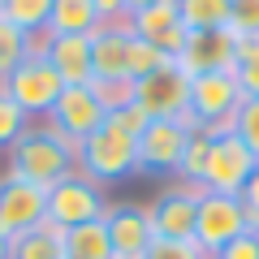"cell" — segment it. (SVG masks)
Here are the masks:
<instances>
[{
  "mask_svg": "<svg viewBox=\"0 0 259 259\" xmlns=\"http://www.w3.org/2000/svg\"><path fill=\"white\" fill-rule=\"evenodd\" d=\"M78 168V147L69 139H61L52 125H30L18 143L9 147V177L30 186H56L61 177H69Z\"/></svg>",
  "mask_w": 259,
  "mask_h": 259,
  "instance_id": "6da1fadb",
  "label": "cell"
},
{
  "mask_svg": "<svg viewBox=\"0 0 259 259\" xmlns=\"http://www.w3.org/2000/svg\"><path fill=\"white\" fill-rule=\"evenodd\" d=\"M78 173H87L91 182H125L139 173V139L117 130L112 121H104L87 143H78Z\"/></svg>",
  "mask_w": 259,
  "mask_h": 259,
  "instance_id": "7a4b0ae2",
  "label": "cell"
},
{
  "mask_svg": "<svg viewBox=\"0 0 259 259\" xmlns=\"http://www.w3.org/2000/svg\"><path fill=\"white\" fill-rule=\"evenodd\" d=\"M104 212H108V199H104V186L91 182L87 173H69L61 177L56 186H48V221L56 225V229H78V225L87 221H104Z\"/></svg>",
  "mask_w": 259,
  "mask_h": 259,
  "instance_id": "3957f363",
  "label": "cell"
},
{
  "mask_svg": "<svg viewBox=\"0 0 259 259\" xmlns=\"http://www.w3.org/2000/svg\"><path fill=\"white\" fill-rule=\"evenodd\" d=\"M0 87L9 91V100L18 104L26 117H48V112H52V104L61 100V91H65L61 74L48 65L44 48H35V52H30V56H26V61H22Z\"/></svg>",
  "mask_w": 259,
  "mask_h": 259,
  "instance_id": "277c9868",
  "label": "cell"
},
{
  "mask_svg": "<svg viewBox=\"0 0 259 259\" xmlns=\"http://www.w3.org/2000/svg\"><path fill=\"white\" fill-rule=\"evenodd\" d=\"M190 117H156L139 134V173L143 177H177L182 151L190 143Z\"/></svg>",
  "mask_w": 259,
  "mask_h": 259,
  "instance_id": "5b68a950",
  "label": "cell"
},
{
  "mask_svg": "<svg viewBox=\"0 0 259 259\" xmlns=\"http://www.w3.org/2000/svg\"><path fill=\"white\" fill-rule=\"evenodd\" d=\"M242 100L246 95H242L233 69L229 74H199V78H190V108H186V117H190V125H203V130H229Z\"/></svg>",
  "mask_w": 259,
  "mask_h": 259,
  "instance_id": "8992f818",
  "label": "cell"
},
{
  "mask_svg": "<svg viewBox=\"0 0 259 259\" xmlns=\"http://www.w3.org/2000/svg\"><path fill=\"white\" fill-rule=\"evenodd\" d=\"M238 233H246V207L238 194H216L199 186V216H194V242L216 255L221 246H229Z\"/></svg>",
  "mask_w": 259,
  "mask_h": 259,
  "instance_id": "52a82bcc",
  "label": "cell"
},
{
  "mask_svg": "<svg viewBox=\"0 0 259 259\" xmlns=\"http://www.w3.org/2000/svg\"><path fill=\"white\" fill-rule=\"evenodd\" d=\"M255 168H259V160L246 151V143H242L233 130H216L212 151H207V168H203V190L242 194V186L250 182Z\"/></svg>",
  "mask_w": 259,
  "mask_h": 259,
  "instance_id": "ba28073f",
  "label": "cell"
},
{
  "mask_svg": "<svg viewBox=\"0 0 259 259\" xmlns=\"http://www.w3.org/2000/svg\"><path fill=\"white\" fill-rule=\"evenodd\" d=\"M134 104L151 121L156 117H186V108H190V74L177 61H168L156 74L134 78Z\"/></svg>",
  "mask_w": 259,
  "mask_h": 259,
  "instance_id": "9c48e42d",
  "label": "cell"
},
{
  "mask_svg": "<svg viewBox=\"0 0 259 259\" xmlns=\"http://www.w3.org/2000/svg\"><path fill=\"white\" fill-rule=\"evenodd\" d=\"M44 121L61 134V139H69V143L78 147V143H87L95 130L108 121V112H104V104L95 100L91 87H65L61 100L52 104V112H48Z\"/></svg>",
  "mask_w": 259,
  "mask_h": 259,
  "instance_id": "30bf717a",
  "label": "cell"
},
{
  "mask_svg": "<svg viewBox=\"0 0 259 259\" xmlns=\"http://www.w3.org/2000/svg\"><path fill=\"white\" fill-rule=\"evenodd\" d=\"M48 190L44 186H30V182H18V177H0V233L5 238H22L30 233L35 225L48 221Z\"/></svg>",
  "mask_w": 259,
  "mask_h": 259,
  "instance_id": "8fae6325",
  "label": "cell"
},
{
  "mask_svg": "<svg viewBox=\"0 0 259 259\" xmlns=\"http://www.w3.org/2000/svg\"><path fill=\"white\" fill-rule=\"evenodd\" d=\"M151 233L168 242H194V216H199V186H168L147 207Z\"/></svg>",
  "mask_w": 259,
  "mask_h": 259,
  "instance_id": "7c38bea8",
  "label": "cell"
},
{
  "mask_svg": "<svg viewBox=\"0 0 259 259\" xmlns=\"http://www.w3.org/2000/svg\"><path fill=\"white\" fill-rule=\"evenodd\" d=\"M233 48H238V35H233L229 26L225 30H190L182 44V52H177V65H182L190 78L199 74H229L233 65Z\"/></svg>",
  "mask_w": 259,
  "mask_h": 259,
  "instance_id": "4fadbf2b",
  "label": "cell"
},
{
  "mask_svg": "<svg viewBox=\"0 0 259 259\" xmlns=\"http://www.w3.org/2000/svg\"><path fill=\"white\" fill-rule=\"evenodd\" d=\"M125 26H130V35H134V39H143V44L168 52L173 61H177V52H182L186 35H190V30H186V22H182L177 0H160V5H147V9L130 13Z\"/></svg>",
  "mask_w": 259,
  "mask_h": 259,
  "instance_id": "5bb4252c",
  "label": "cell"
},
{
  "mask_svg": "<svg viewBox=\"0 0 259 259\" xmlns=\"http://www.w3.org/2000/svg\"><path fill=\"white\" fill-rule=\"evenodd\" d=\"M104 229H108V238H112V255L117 259H143L147 246L156 242L151 216H147V207H139V203H108Z\"/></svg>",
  "mask_w": 259,
  "mask_h": 259,
  "instance_id": "9a60e30c",
  "label": "cell"
},
{
  "mask_svg": "<svg viewBox=\"0 0 259 259\" xmlns=\"http://www.w3.org/2000/svg\"><path fill=\"white\" fill-rule=\"evenodd\" d=\"M44 56L61 74L65 87H91L95 82V65H91V39L87 35H48Z\"/></svg>",
  "mask_w": 259,
  "mask_h": 259,
  "instance_id": "2e32d148",
  "label": "cell"
},
{
  "mask_svg": "<svg viewBox=\"0 0 259 259\" xmlns=\"http://www.w3.org/2000/svg\"><path fill=\"white\" fill-rule=\"evenodd\" d=\"M130 26L125 22H104L91 35V65L95 78H130Z\"/></svg>",
  "mask_w": 259,
  "mask_h": 259,
  "instance_id": "e0dca14e",
  "label": "cell"
},
{
  "mask_svg": "<svg viewBox=\"0 0 259 259\" xmlns=\"http://www.w3.org/2000/svg\"><path fill=\"white\" fill-rule=\"evenodd\" d=\"M104 26L95 0H52V13H48V35H87Z\"/></svg>",
  "mask_w": 259,
  "mask_h": 259,
  "instance_id": "ac0fdd59",
  "label": "cell"
},
{
  "mask_svg": "<svg viewBox=\"0 0 259 259\" xmlns=\"http://www.w3.org/2000/svg\"><path fill=\"white\" fill-rule=\"evenodd\" d=\"M65 259H117L104 221H87L78 229H65Z\"/></svg>",
  "mask_w": 259,
  "mask_h": 259,
  "instance_id": "d6986e66",
  "label": "cell"
},
{
  "mask_svg": "<svg viewBox=\"0 0 259 259\" xmlns=\"http://www.w3.org/2000/svg\"><path fill=\"white\" fill-rule=\"evenodd\" d=\"M9 259H65V229H56L52 221L35 225L30 233L13 238V255Z\"/></svg>",
  "mask_w": 259,
  "mask_h": 259,
  "instance_id": "ffe728a7",
  "label": "cell"
},
{
  "mask_svg": "<svg viewBox=\"0 0 259 259\" xmlns=\"http://www.w3.org/2000/svg\"><path fill=\"white\" fill-rule=\"evenodd\" d=\"M186 30H225L233 22V0H177Z\"/></svg>",
  "mask_w": 259,
  "mask_h": 259,
  "instance_id": "44dd1931",
  "label": "cell"
},
{
  "mask_svg": "<svg viewBox=\"0 0 259 259\" xmlns=\"http://www.w3.org/2000/svg\"><path fill=\"white\" fill-rule=\"evenodd\" d=\"M212 139H216V130H203V125L190 130V143H186V151H182V168H177L182 186H203V168H207Z\"/></svg>",
  "mask_w": 259,
  "mask_h": 259,
  "instance_id": "7402d4cb",
  "label": "cell"
},
{
  "mask_svg": "<svg viewBox=\"0 0 259 259\" xmlns=\"http://www.w3.org/2000/svg\"><path fill=\"white\" fill-rule=\"evenodd\" d=\"M48 13H52V0H5L0 18L13 22L18 30H26V35L35 39L39 30H48Z\"/></svg>",
  "mask_w": 259,
  "mask_h": 259,
  "instance_id": "603a6c76",
  "label": "cell"
},
{
  "mask_svg": "<svg viewBox=\"0 0 259 259\" xmlns=\"http://www.w3.org/2000/svg\"><path fill=\"white\" fill-rule=\"evenodd\" d=\"M30 52H35V39H30L26 30H18L13 22L0 18V82H5V78H9Z\"/></svg>",
  "mask_w": 259,
  "mask_h": 259,
  "instance_id": "cb8c5ba5",
  "label": "cell"
},
{
  "mask_svg": "<svg viewBox=\"0 0 259 259\" xmlns=\"http://www.w3.org/2000/svg\"><path fill=\"white\" fill-rule=\"evenodd\" d=\"M26 130H30V117L9 100V91L0 87V147H13Z\"/></svg>",
  "mask_w": 259,
  "mask_h": 259,
  "instance_id": "d4e9b609",
  "label": "cell"
},
{
  "mask_svg": "<svg viewBox=\"0 0 259 259\" xmlns=\"http://www.w3.org/2000/svg\"><path fill=\"white\" fill-rule=\"evenodd\" d=\"M91 91L104 104V112H117L125 104H134V78H95Z\"/></svg>",
  "mask_w": 259,
  "mask_h": 259,
  "instance_id": "484cf974",
  "label": "cell"
},
{
  "mask_svg": "<svg viewBox=\"0 0 259 259\" xmlns=\"http://www.w3.org/2000/svg\"><path fill=\"white\" fill-rule=\"evenodd\" d=\"M229 130L238 134L242 143H246V151L259 160V100H242V108L233 112Z\"/></svg>",
  "mask_w": 259,
  "mask_h": 259,
  "instance_id": "4316f807",
  "label": "cell"
},
{
  "mask_svg": "<svg viewBox=\"0 0 259 259\" xmlns=\"http://www.w3.org/2000/svg\"><path fill=\"white\" fill-rule=\"evenodd\" d=\"M168 61H173L168 52L143 44V39H130V78H147V74H156L160 65H168Z\"/></svg>",
  "mask_w": 259,
  "mask_h": 259,
  "instance_id": "83f0119b",
  "label": "cell"
},
{
  "mask_svg": "<svg viewBox=\"0 0 259 259\" xmlns=\"http://www.w3.org/2000/svg\"><path fill=\"white\" fill-rule=\"evenodd\" d=\"M143 259H212L199 242H168V238H156L147 246V255Z\"/></svg>",
  "mask_w": 259,
  "mask_h": 259,
  "instance_id": "f1b7e54d",
  "label": "cell"
},
{
  "mask_svg": "<svg viewBox=\"0 0 259 259\" xmlns=\"http://www.w3.org/2000/svg\"><path fill=\"white\" fill-rule=\"evenodd\" d=\"M233 35H259V0H233Z\"/></svg>",
  "mask_w": 259,
  "mask_h": 259,
  "instance_id": "f546056e",
  "label": "cell"
},
{
  "mask_svg": "<svg viewBox=\"0 0 259 259\" xmlns=\"http://www.w3.org/2000/svg\"><path fill=\"white\" fill-rule=\"evenodd\" d=\"M108 121H112L117 130H125V134H134V139H139L143 130H147V121H151V117H147V112L139 108V104H125V108L108 112Z\"/></svg>",
  "mask_w": 259,
  "mask_h": 259,
  "instance_id": "4dcf8cb0",
  "label": "cell"
},
{
  "mask_svg": "<svg viewBox=\"0 0 259 259\" xmlns=\"http://www.w3.org/2000/svg\"><path fill=\"white\" fill-rule=\"evenodd\" d=\"M212 259H259V233H238V238L229 242V246H221Z\"/></svg>",
  "mask_w": 259,
  "mask_h": 259,
  "instance_id": "1f68e13d",
  "label": "cell"
},
{
  "mask_svg": "<svg viewBox=\"0 0 259 259\" xmlns=\"http://www.w3.org/2000/svg\"><path fill=\"white\" fill-rule=\"evenodd\" d=\"M238 199H242V207H246V229H250V233H259V168L250 173V182L242 186Z\"/></svg>",
  "mask_w": 259,
  "mask_h": 259,
  "instance_id": "d6a6232c",
  "label": "cell"
},
{
  "mask_svg": "<svg viewBox=\"0 0 259 259\" xmlns=\"http://www.w3.org/2000/svg\"><path fill=\"white\" fill-rule=\"evenodd\" d=\"M233 78H238V87H242V95H246V100H259V61L238 65V69H233Z\"/></svg>",
  "mask_w": 259,
  "mask_h": 259,
  "instance_id": "836d02e7",
  "label": "cell"
},
{
  "mask_svg": "<svg viewBox=\"0 0 259 259\" xmlns=\"http://www.w3.org/2000/svg\"><path fill=\"white\" fill-rule=\"evenodd\" d=\"M233 61H238V65H246V61H259V35H238ZM238 65H233V69H238Z\"/></svg>",
  "mask_w": 259,
  "mask_h": 259,
  "instance_id": "e575fe53",
  "label": "cell"
},
{
  "mask_svg": "<svg viewBox=\"0 0 259 259\" xmlns=\"http://www.w3.org/2000/svg\"><path fill=\"white\" fill-rule=\"evenodd\" d=\"M95 9H100L104 22H125L130 9H125V0H95Z\"/></svg>",
  "mask_w": 259,
  "mask_h": 259,
  "instance_id": "d590c367",
  "label": "cell"
},
{
  "mask_svg": "<svg viewBox=\"0 0 259 259\" xmlns=\"http://www.w3.org/2000/svg\"><path fill=\"white\" fill-rule=\"evenodd\" d=\"M147 5H160V0H125V9H130V13H139V9H147Z\"/></svg>",
  "mask_w": 259,
  "mask_h": 259,
  "instance_id": "8d00e7d4",
  "label": "cell"
},
{
  "mask_svg": "<svg viewBox=\"0 0 259 259\" xmlns=\"http://www.w3.org/2000/svg\"><path fill=\"white\" fill-rule=\"evenodd\" d=\"M9 255H13V242L5 238V233H0V259H9Z\"/></svg>",
  "mask_w": 259,
  "mask_h": 259,
  "instance_id": "74e56055",
  "label": "cell"
},
{
  "mask_svg": "<svg viewBox=\"0 0 259 259\" xmlns=\"http://www.w3.org/2000/svg\"><path fill=\"white\" fill-rule=\"evenodd\" d=\"M0 9H5V0H0Z\"/></svg>",
  "mask_w": 259,
  "mask_h": 259,
  "instance_id": "f35d334b",
  "label": "cell"
}]
</instances>
